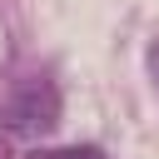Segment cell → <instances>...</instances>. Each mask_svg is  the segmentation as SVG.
Masks as SVG:
<instances>
[{"label": "cell", "instance_id": "obj_2", "mask_svg": "<svg viewBox=\"0 0 159 159\" xmlns=\"http://www.w3.org/2000/svg\"><path fill=\"white\" fill-rule=\"evenodd\" d=\"M30 159H104V149H94V144H70V149H35Z\"/></svg>", "mask_w": 159, "mask_h": 159}, {"label": "cell", "instance_id": "obj_1", "mask_svg": "<svg viewBox=\"0 0 159 159\" xmlns=\"http://www.w3.org/2000/svg\"><path fill=\"white\" fill-rule=\"evenodd\" d=\"M55 124H60V89L45 75L15 84L0 104V134L5 139L10 134H40V129H55Z\"/></svg>", "mask_w": 159, "mask_h": 159}, {"label": "cell", "instance_id": "obj_3", "mask_svg": "<svg viewBox=\"0 0 159 159\" xmlns=\"http://www.w3.org/2000/svg\"><path fill=\"white\" fill-rule=\"evenodd\" d=\"M149 75H154V94H159V45L149 50Z\"/></svg>", "mask_w": 159, "mask_h": 159}, {"label": "cell", "instance_id": "obj_4", "mask_svg": "<svg viewBox=\"0 0 159 159\" xmlns=\"http://www.w3.org/2000/svg\"><path fill=\"white\" fill-rule=\"evenodd\" d=\"M0 159H10V144H5V134H0Z\"/></svg>", "mask_w": 159, "mask_h": 159}]
</instances>
